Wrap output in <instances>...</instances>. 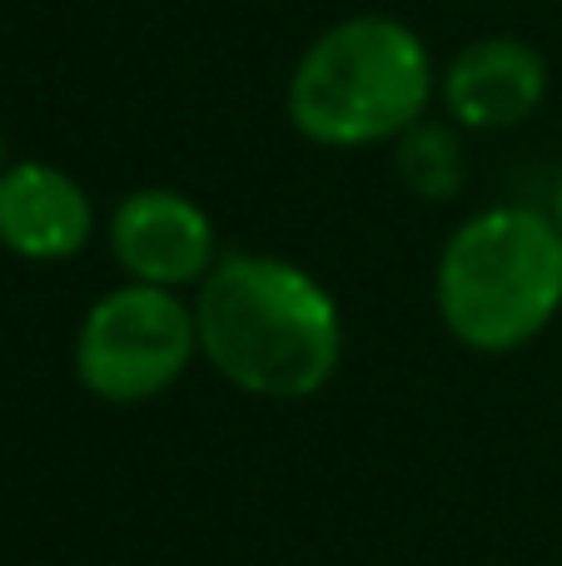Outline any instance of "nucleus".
<instances>
[{"label": "nucleus", "mask_w": 562, "mask_h": 566, "mask_svg": "<svg viewBox=\"0 0 562 566\" xmlns=\"http://www.w3.org/2000/svg\"><path fill=\"white\" fill-rule=\"evenodd\" d=\"M199 353L249 398L299 402L334 382L344 318L309 269L274 254H229L195 298Z\"/></svg>", "instance_id": "nucleus-1"}, {"label": "nucleus", "mask_w": 562, "mask_h": 566, "mask_svg": "<svg viewBox=\"0 0 562 566\" xmlns=\"http://www.w3.org/2000/svg\"><path fill=\"white\" fill-rule=\"evenodd\" d=\"M548 214H553V224L562 229V165H558V179H553V209H548Z\"/></svg>", "instance_id": "nucleus-9"}, {"label": "nucleus", "mask_w": 562, "mask_h": 566, "mask_svg": "<svg viewBox=\"0 0 562 566\" xmlns=\"http://www.w3.org/2000/svg\"><path fill=\"white\" fill-rule=\"evenodd\" d=\"M434 303L464 348H528L562 308V229L553 214L498 205L464 219L438 254Z\"/></svg>", "instance_id": "nucleus-3"}, {"label": "nucleus", "mask_w": 562, "mask_h": 566, "mask_svg": "<svg viewBox=\"0 0 562 566\" xmlns=\"http://www.w3.org/2000/svg\"><path fill=\"white\" fill-rule=\"evenodd\" d=\"M438 99L458 129H473V135L513 129L533 119L548 99V60L518 35L468 40L438 75Z\"/></svg>", "instance_id": "nucleus-6"}, {"label": "nucleus", "mask_w": 562, "mask_h": 566, "mask_svg": "<svg viewBox=\"0 0 562 566\" xmlns=\"http://www.w3.org/2000/svg\"><path fill=\"white\" fill-rule=\"evenodd\" d=\"M438 70L424 35L394 15H348L304 45L289 70V125L324 149L394 145L428 119Z\"/></svg>", "instance_id": "nucleus-2"}, {"label": "nucleus", "mask_w": 562, "mask_h": 566, "mask_svg": "<svg viewBox=\"0 0 562 566\" xmlns=\"http://www.w3.org/2000/svg\"><path fill=\"white\" fill-rule=\"evenodd\" d=\"M394 149H398V179L418 199L444 205V199H454L464 189L468 155H464V139H458L454 119H418L414 129H404L394 139Z\"/></svg>", "instance_id": "nucleus-8"}, {"label": "nucleus", "mask_w": 562, "mask_h": 566, "mask_svg": "<svg viewBox=\"0 0 562 566\" xmlns=\"http://www.w3.org/2000/svg\"><path fill=\"white\" fill-rule=\"evenodd\" d=\"M0 159H6V135H0Z\"/></svg>", "instance_id": "nucleus-10"}, {"label": "nucleus", "mask_w": 562, "mask_h": 566, "mask_svg": "<svg viewBox=\"0 0 562 566\" xmlns=\"http://www.w3.org/2000/svg\"><path fill=\"white\" fill-rule=\"evenodd\" d=\"M95 234V205L75 175L45 159L0 169V244L30 264L75 259Z\"/></svg>", "instance_id": "nucleus-7"}, {"label": "nucleus", "mask_w": 562, "mask_h": 566, "mask_svg": "<svg viewBox=\"0 0 562 566\" xmlns=\"http://www.w3.org/2000/svg\"><path fill=\"white\" fill-rule=\"evenodd\" d=\"M110 254L129 274V283L155 289H189L205 283L219 264L215 219L179 189H135L110 214Z\"/></svg>", "instance_id": "nucleus-5"}, {"label": "nucleus", "mask_w": 562, "mask_h": 566, "mask_svg": "<svg viewBox=\"0 0 562 566\" xmlns=\"http://www.w3.org/2000/svg\"><path fill=\"white\" fill-rule=\"evenodd\" d=\"M195 353V308L175 289L125 283L90 303L75 338V378L100 402L129 408L175 388Z\"/></svg>", "instance_id": "nucleus-4"}]
</instances>
